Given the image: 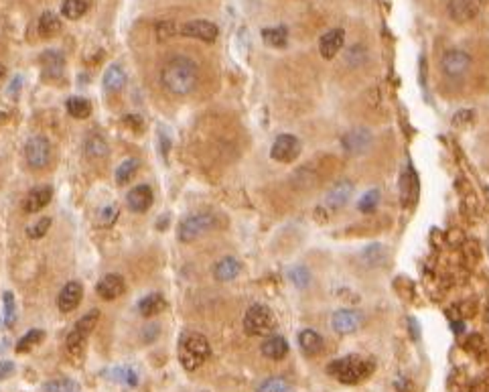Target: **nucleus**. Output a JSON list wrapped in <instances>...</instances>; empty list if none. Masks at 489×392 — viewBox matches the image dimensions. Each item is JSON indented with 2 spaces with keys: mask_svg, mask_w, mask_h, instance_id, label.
<instances>
[{
  "mask_svg": "<svg viewBox=\"0 0 489 392\" xmlns=\"http://www.w3.org/2000/svg\"><path fill=\"white\" fill-rule=\"evenodd\" d=\"M299 346L307 356H319L325 349V340L315 329H303L299 334Z\"/></svg>",
  "mask_w": 489,
  "mask_h": 392,
  "instance_id": "nucleus-21",
  "label": "nucleus"
},
{
  "mask_svg": "<svg viewBox=\"0 0 489 392\" xmlns=\"http://www.w3.org/2000/svg\"><path fill=\"white\" fill-rule=\"evenodd\" d=\"M380 199H382V193H380V189H367L361 197H359V202H357V210L361 212V214H374L376 212V208L380 206Z\"/></svg>",
  "mask_w": 489,
  "mask_h": 392,
  "instance_id": "nucleus-30",
  "label": "nucleus"
},
{
  "mask_svg": "<svg viewBox=\"0 0 489 392\" xmlns=\"http://www.w3.org/2000/svg\"><path fill=\"white\" fill-rule=\"evenodd\" d=\"M354 191H356L354 181L341 179V181H337V183L329 189V193L325 195V206H327L331 212H337V210H341V208H345V206L350 204Z\"/></svg>",
  "mask_w": 489,
  "mask_h": 392,
  "instance_id": "nucleus-11",
  "label": "nucleus"
},
{
  "mask_svg": "<svg viewBox=\"0 0 489 392\" xmlns=\"http://www.w3.org/2000/svg\"><path fill=\"white\" fill-rule=\"evenodd\" d=\"M288 281L297 287V289H307L311 283V270L307 266H293L288 270Z\"/></svg>",
  "mask_w": 489,
  "mask_h": 392,
  "instance_id": "nucleus-34",
  "label": "nucleus"
},
{
  "mask_svg": "<svg viewBox=\"0 0 489 392\" xmlns=\"http://www.w3.org/2000/svg\"><path fill=\"white\" fill-rule=\"evenodd\" d=\"M361 259L367 262L369 266H380V264H384L386 262V259H388V250L382 246V244H372V246H367L363 252H361Z\"/></svg>",
  "mask_w": 489,
  "mask_h": 392,
  "instance_id": "nucleus-31",
  "label": "nucleus"
},
{
  "mask_svg": "<svg viewBox=\"0 0 489 392\" xmlns=\"http://www.w3.org/2000/svg\"><path fill=\"white\" fill-rule=\"evenodd\" d=\"M372 144H374V134L365 127H354L341 136V149L352 157L365 155L372 149Z\"/></svg>",
  "mask_w": 489,
  "mask_h": 392,
  "instance_id": "nucleus-7",
  "label": "nucleus"
},
{
  "mask_svg": "<svg viewBox=\"0 0 489 392\" xmlns=\"http://www.w3.org/2000/svg\"><path fill=\"white\" fill-rule=\"evenodd\" d=\"M98 319H100V311L98 309H91L89 313H86L76 325L73 329L69 331L67 340H65V346H67V351L71 356H80L84 348H86V342H88L89 334L95 329L98 325Z\"/></svg>",
  "mask_w": 489,
  "mask_h": 392,
  "instance_id": "nucleus-5",
  "label": "nucleus"
},
{
  "mask_svg": "<svg viewBox=\"0 0 489 392\" xmlns=\"http://www.w3.org/2000/svg\"><path fill=\"white\" fill-rule=\"evenodd\" d=\"M256 392H293L291 384L284 378H266Z\"/></svg>",
  "mask_w": 489,
  "mask_h": 392,
  "instance_id": "nucleus-38",
  "label": "nucleus"
},
{
  "mask_svg": "<svg viewBox=\"0 0 489 392\" xmlns=\"http://www.w3.org/2000/svg\"><path fill=\"white\" fill-rule=\"evenodd\" d=\"M274 313L270 311V307L260 305H250L246 315H244V329L248 336H254V338H262V336H268L272 329H274Z\"/></svg>",
  "mask_w": 489,
  "mask_h": 392,
  "instance_id": "nucleus-4",
  "label": "nucleus"
},
{
  "mask_svg": "<svg viewBox=\"0 0 489 392\" xmlns=\"http://www.w3.org/2000/svg\"><path fill=\"white\" fill-rule=\"evenodd\" d=\"M138 167H140V163H138L136 159H126V161L116 169V181H118V185H126L134 175H136Z\"/></svg>",
  "mask_w": 489,
  "mask_h": 392,
  "instance_id": "nucleus-36",
  "label": "nucleus"
},
{
  "mask_svg": "<svg viewBox=\"0 0 489 392\" xmlns=\"http://www.w3.org/2000/svg\"><path fill=\"white\" fill-rule=\"evenodd\" d=\"M82 295H84V287H82V283H78V281H69V283L61 289V293H59V297H57L59 311H61V313H69V311H73L76 307L80 305Z\"/></svg>",
  "mask_w": 489,
  "mask_h": 392,
  "instance_id": "nucleus-16",
  "label": "nucleus"
},
{
  "mask_svg": "<svg viewBox=\"0 0 489 392\" xmlns=\"http://www.w3.org/2000/svg\"><path fill=\"white\" fill-rule=\"evenodd\" d=\"M43 329H31V331H27V334L19 340V344H16V353H27V351H31L37 344L43 342Z\"/></svg>",
  "mask_w": 489,
  "mask_h": 392,
  "instance_id": "nucleus-32",
  "label": "nucleus"
},
{
  "mask_svg": "<svg viewBox=\"0 0 489 392\" xmlns=\"http://www.w3.org/2000/svg\"><path fill=\"white\" fill-rule=\"evenodd\" d=\"M363 59H365V51H363L361 45H356V47L350 49V53H348V63L350 65H359Z\"/></svg>",
  "mask_w": 489,
  "mask_h": 392,
  "instance_id": "nucleus-42",
  "label": "nucleus"
},
{
  "mask_svg": "<svg viewBox=\"0 0 489 392\" xmlns=\"http://www.w3.org/2000/svg\"><path fill=\"white\" fill-rule=\"evenodd\" d=\"M446 12L457 23H469L477 17L479 4L475 0H446Z\"/></svg>",
  "mask_w": 489,
  "mask_h": 392,
  "instance_id": "nucleus-14",
  "label": "nucleus"
},
{
  "mask_svg": "<svg viewBox=\"0 0 489 392\" xmlns=\"http://www.w3.org/2000/svg\"><path fill=\"white\" fill-rule=\"evenodd\" d=\"M124 86H126V74L122 72V67L120 65L108 67L106 74H104V87H106V91L118 94Z\"/></svg>",
  "mask_w": 489,
  "mask_h": 392,
  "instance_id": "nucleus-25",
  "label": "nucleus"
},
{
  "mask_svg": "<svg viewBox=\"0 0 489 392\" xmlns=\"http://www.w3.org/2000/svg\"><path fill=\"white\" fill-rule=\"evenodd\" d=\"M0 74H4V67H2V65H0Z\"/></svg>",
  "mask_w": 489,
  "mask_h": 392,
  "instance_id": "nucleus-44",
  "label": "nucleus"
},
{
  "mask_svg": "<svg viewBox=\"0 0 489 392\" xmlns=\"http://www.w3.org/2000/svg\"><path fill=\"white\" fill-rule=\"evenodd\" d=\"M67 112L78 118V120H84L91 114V104H89L86 98H69L67 100Z\"/></svg>",
  "mask_w": 489,
  "mask_h": 392,
  "instance_id": "nucleus-33",
  "label": "nucleus"
},
{
  "mask_svg": "<svg viewBox=\"0 0 489 392\" xmlns=\"http://www.w3.org/2000/svg\"><path fill=\"white\" fill-rule=\"evenodd\" d=\"M199 80V69L197 63L191 57L185 55H175L171 57L163 69H161V82L167 91L173 96H187L191 94Z\"/></svg>",
  "mask_w": 489,
  "mask_h": 392,
  "instance_id": "nucleus-1",
  "label": "nucleus"
},
{
  "mask_svg": "<svg viewBox=\"0 0 489 392\" xmlns=\"http://www.w3.org/2000/svg\"><path fill=\"white\" fill-rule=\"evenodd\" d=\"M327 372H329L335 380H339V382H343V384H357V382H361V380H365V378L372 376V372H374V362L363 360V358H357V356H345V358H341V360L331 362L329 368H327Z\"/></svg>",
  "mask_w": 489,
  "mask_h": 392,
  "instance_id": "nucleus-3",
  "label": "nucleus"
},
{
  "mask_svg": "<svg viewBox=\"0 0 489 392\" xmlns=\"http://www.w3.org/2000/svg\"><path fill=\"white\" fill-rule=\"evenodd\" d=\"M240 270H242V262L238 261V259H234V257H225V259H222L216 264L214 276L220 283H229V281H234L240 274Z\"/></svg>",
  "mask_w": 489,
  "mask_h": 392,
  "instance_id": "nucleus-20",
  "label": "nucleus"
},
{
  "mask_svg": "<svg viewBox=\"0 0 489 392\" xmlns=\"http://www.w3.org/2000/svg\"><path fill=\"white\" fill-rule=\"evenodd\" d=\"M86 155L89 159H104L108 155V142L104 134L100 132H89L86 138Z\"/></svg>",
  "mask_w": 489,
  "mask_h": 392,
  "instance_id": "nucleus-26",
  "label": "nucleus"
},
{
  "mask_svg": "<svg viewBox=\"0 0 489 392\" xmlns=\"http://www.w3.org/2000/svg\"><path fill=\"white\" fill-rule=\"evenodd\" d=\"M41 65H43L45 78H61L63 74V65H65V59L59 51H47L41 55Z\"/></svg>",
  "mask_w": 489,
  "mask_h": 392,
  "instance_id": "nucleus-22",
  "label": "nucleus"
},
{
  "mask_svg": "<svg viewBox=\"0 0 489 392\" xmlns=\"http://www.w3.org/2000/svg\"><path fill=\"white\" fill-rule=\"evenodd\" d=\"M441 67H443V74L446 78L461 80L463 76H467V72L471 67V55L463 49H448L443 53Z\"/></svg>",
  "mask_w": 489,
  "mask_h": 392,
  "instance_id": "nucleus-8",
  "label": "nucleus"
},
{
  "mask_svg": "<svg viewBox=\"0 0 489 392\" xmlns=\"http://www.w3.org/2000/svg\"><path fill=\"white\" fill-rule=\"evenodd\" d=\"M10 374H12V364L10 362H2L0 364V380L8 378Z\"/></svg>",
  "mask_w": 489,
  "mask_h": 392,
  "instance_id": "nucleus-43",
  "label": "nucleus"
},
{
  "mask_svg": "<svg viewBox=\"0 0 489 392\" xmlns=\"http://www.w3.org/2000/svg\"><path fill=\"white\" fill-rule=\"evenodd\" d=\"M361 313L359 311H354V309H339L333 313L331 317V327L335 334L339 336H348V334H354L361 327Z\"/></svg>",
  "mask_w": 489,
  "mask_h": 392,
  "instance_id": "nucleus-12",
  "label": "nucleus"
},
{
  "mask_svg": "<svg viewBox=\"0 0 489 392\" xmlns=\"http://www.w3.org/2000/svg\"><path fill=\"white\" fill-rule=\"evenodd\" d=\"M212 348L209 342L203 334L197 331H189L183 334L179 340V362L183 364L185 370H197L199 366L205 364V360L209 358Z\"/></svg>",
  "mask_w": 489,
  "mask_h": 392,
  "instance_id": "nucleus-2",
  "label": "nucleus"
},
{
  "mask_svg": "<svg viewBox=\"0 0 489 392\" xmlns=\"http://www.w3.org/2000/svg\"><path fill=\"white\" fill-rule=\"evenodd\" d=\"M25 159L31 169H45L51 161V144L45 136H33L25 144Z\"/></svg>",
  "mask_w": 489,
  "mask_h": 392,
  "instance_id": "nucleus-10",
  "label": "nucleus"
},
{
  "mask_svg": "<svg viewBox=\"0 0 489 392\" xmlns=\"http://www.w3.org/2000/svg\"><path fill=\"white\" fill-rule=\"evenodd\" d=\"M51 197H53V189H51V187H47V185H43V187H35V189L29 191V195L25 197V202H23V210H25L27 214L41 212L45 206L51 202Z\"/></svg>",
  "mask_w": 489,
  "mask_h": 392,
  "instance_id": "nucleus-19",
  "label": "nucleus"
},
{
  "mask_svg": "<svg viewBox=\"0 0 489 392\" xmlns=\"http://www.w3.org/2000/svg\"><path fill=\"white\" fill-rule=\"evenodd\" d=\"M49 228H51V219L49 218L39 219V221H35L33 226L27 228V236L33 238V240H39V238H43L45 234L49 232Z\"/></svg>",
  "mask_w": 489,
  "mask_h": 392,
  "instance_id": "nucleus-40",
  "label": "nucleus"
},
{
  "mask_svg": "<svg viewBox=\"0 0 489 392\" xmlns=\"http://www.w3.org/2000/svg\"><path fill=\"white\" fill-rule=\"evenodd\" d=\"M165 305L167 303H165V297L161 293H150V295H146L144 299L138 301V311H140L142 317H155L165 309Z\"/></svg>",
  "mask_w": 489,
  "mask_h": 392,
  "instance_id": "nucleus-24",
  "label": "nucleus"
},
{
  "mask_svg": "<svg viewBox=\"0 0 489 392\" xmlns=\"http://www.w3.org/2000/svg\"><path fill=\"white\" fill-rule=\"evenodd\" d=\"M61 31V21L55 12H43L41 19H39V35L49 39V37H55L57 33Z\"/></svg>",
  "mask_w": 489,
  "mask_h": 392,
  "instance_id": "nucleus-29",
  "label": "nucleus"
},
{
  "mask_svg": "<svg viewBox=\"0 0 489 392\" xmlns=\"http://www.w3.org/2000/svg\"><path fill=\"white\" fill-rule=\"evenodd\" d=\"M181 35L183 37H191V39H199L205 43H214L220 35L218 25L209 23V21H189L181 27Z\"/></svg>",
  "mask_w": 489,
  "mask_h": 392,
  "instance_id": "nucleus-13",
  "label": "nucleus"
},
{
  "mask_svg": "<svg viewBox=\"0 0 489 392\" xmlns=\"http://www.w3.org/2000/svg\"><path fill=\"white\" fill-rule=\"evenodd\" d=\"M120 216V208L118 204H108L100 210L98 214V226L100 228H112L116 224V219Z\"/></svg>",
  "mask_w": 489,
  "mask_h": 392,
  "instance_id": "nucleus-35",
  "label": "nucleus"
},
{
  "mask_svg": "<svg viewBox=\"0 0 489 392\" xmlns=\"http://www.w3.org/2000/svg\"><path fill=\"white\" fill-rule=\"evenodd\" d=\"M301 155V140L295 134H278L270 149V159L278 163H291Z\"/></svg>",
  "mask_w": 489,
  "mask_h": 392,
  "instance_id": "nucleus-9",
  "label": "nucleus"
},
{
  "mask_svg": "<svg viewBox=\"0 0 489 392\" xmlns=\"http://www.w3.org/2000/svg\"><path fill=\"white\" fill-rule=\"evenodd\" d=\"M216 226V218L212 214H195L181 221L179 226V240L181 242H193L207 234Z\"/></svg>",
  "mask_w": 489,
  "mask_h": 392,
  "instance_id": "nucleus-6",
  "label": "nucleus"
},
{
  "mask_svg": "<svg viewBox=\"0 0 489 392\" xmlns=\"http://www.w3.org/2000/svg\"><path fill=\"white\" fill-rule=\"evenodd\" d=\"M4 321H6V327H12L16 321V303H14L12 293H4Z\"/></svg>",
  "mask_w": 489,
  "mask_h": 392,
  "instance_id": "nucleus-39",
  "label": "nucleus"
},
{
  "mask_svg": "<svg viewBox=\"0 0 489 392\" xmlns=\"http://www.w3.org/2000/svg\"><path fill=\"white\" fill-rule=\"evenodd\" d=\"M45 392H80V386L69 378H57L45 384Z\"/></svg>",
  "mask_w": 489,
  "mask_h": 392,
  "instance_id": "nucleus-37",
  "label": "nucleus"
},
{
  "mask_svg": "<svg viewBox=\"0 0 489 392\" xmlns=\"http://www.w3.org/2000/svg\"><path fill=\"white\" fill-rule=\"evenodd\" d=\"M91 2H93V0H65L63 6H61V12H63L65 19L78 21V19H82V17L88 12Z\"/></svg>",
  "mask_w": 489,
  "mask_h": 392,
  "instance_id": "nucleus-27",
  "label": "nucleus"
},
{
  "mask_svg": "<svg viewBox=\"0 0 489 392\" xmlns=\"http://www.w3.org/2000/svg\"><path fill=\"white\" fill-rule=\"evenodd\" d=\"M262 39L268 47L282 49L288 43V31H286V27H266L262 31Z\"/></svg>",
  "mask_w": 489,
  "mask_h": 392,
  "instance_id": "nucleus-28",
  "label": "nucleus"
},
{
  "mask_svg": "<svg viewBox=\"0 0 489 392\" xmlns=\"http://www.w3.org/2000/svg\"><path fill=\"white\" fill-rule=\"evenodd\" d=\"M124 289H126V285H124V279H122L120 274H106V276L98 283V287H95L98 295H100L104 301H114V299H118V297L124 293Z\"/></svg>",
  "mask_w": 489,
  "mask_h": 392,
  "instance_id": "nucleus-18",
  "label": "nucleus"
},
{
  "mask_svg": "<svg viewBox=\"0 0 489 392\" xmlns=\"http://www.w3.org/2000/svg\"><path fill=\"white\" fill-rule=\"evenodd\" d=\"M262 353L266 356L268 360H282L288 353V344L282 336L274 334L268 336L266 340L262 342Z\"/></svg>",
  "mask_w": 489,
  "mask_h": 392,
  "instance_id": "nucleus-23",
  "label": "nucleus"
},
{
  "mask_svg": "<svg viewBox=\"0 0 489 392\" xmlns=\"http://www.w3.org/2000/svg\"><path fill=\"white\" fill-rule=\"evenodd\" d=\"M343 43H345V31H343V29H331V31H327V33L321 37V41H319L321 57L327 59V61L333 59V57L341 51Z\"/></svg>",
  "mask_w": 489,
  "mask_h": 392,
  "instance_id": "nucleus-17",
  "label": "nucleus"
},
{
  "mask_svg": "<svg viewBox=\"0 0 489 392\" xmlns=\"http://www.w3.org/2000/svg\"><path fill=\"white\" fill-rule=\"evenodd\" d=\"M152 202H155V195H152V189L148 185H136L134 189H130V193L126 195V204H128V208L133 210L134 214L148 212Z\"/></svg>",
  "mask_w": 489,
  "mask_h": 392,
  "instance_id": "nucleus-15",
  "label": "nucleus"
},
{
  "mask_svg": "<svg viewBox=\"0 0 489 392\" xmlns=\"http://www.w3.org/2000/svg\"><path fill=\"white\" fill-rule=\"evenodd\" d=\"M473 110H469V108H463V110H459L455 116H453V124L455 127H467L471 120H473Z\"/></svg>",
  "mask_w": 489,
  "mask_h": 392,
  "instance_id": "nucleus-41",
  "label": "nucleus"
}]
</instances>
